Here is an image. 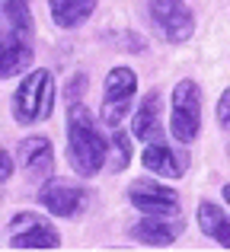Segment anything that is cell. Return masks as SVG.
<instances>
[{"mask_svg":"<svg viewBox=\"0 0 230 252\" xmlns=\"http://www.w3.org/2000/svg\"><path fill=\"white\" fill-rule=\"evenodd\" d=\"M224 201H227V204H230V182H227V185H224Z\"/></svg>","mask_w":230,"mask_h":252,"instance_id":"cell-19","label":"cell"},{"mask_svg":"<svg viewBox=\"0 0 230 252\" xmlns=\"http://www.w3.org/2000/svg\"><path fill=\"white\" fill-rule=\"evenodd\" d=\"M67 160L77 176H96L109 163V144L99 134L96 122L80 102L70 105L67 112Z\"/></svg>","mask_w":230,"mask_h":252,"instance_id":"cell-2","label":"cell"},{"mask_svg":"<svg viewBox=\"0 0 230 252\" xmlns=\"http://www.w3.org/2000/svg\"><path fill=\"white\" fill-rule=\"evenodd\" d=\"M19 166L29 179H45L55 166V147L48 137H26L19 144Z\"/></svg>","mask_w":230,"mask_h":252,"instance_id":"cell-12","label":"cell"},{"mask_svg":"<svg viewBox=\"0 0 230 252\" xmlns=\"http://www.w3.org/2000/svg\"><path fill=\"white\" fill-rule=\"evenodd\" d=\"M141 163L154 172V176H163V179H182L186 176V166H189L186 157H179L166 141H160V137L147 141V147L141 150Z\"/></svg>","mask_w":230,"mask_h":252,"instance_id":"cell-11","label":"cell"},{"mask_svg":"<svg viewBox=\"0 0 230 252\" xmlns=\"http://www.w3.org/2000/svg\"><path fill=\"white\" fill-rule=\"evenodd\" d=\"M218 125L224 131H230V86L224 90V96L218 99Z\"/></svg>","mask_w":230,"mask_h":252,"instance_id":"cell-17","label":"cell"},{"mask_svg":"<svg viewBox=\"0 0 230 252\" xmlns=\"http://www.w3.org/2000/svg\"><path fill=\"white\" fill-rule=\"evenodd\" d=\"M10 176H13V157L0 147V182H3V179H10Z\"/></svg>","mask_w":230,"mask_h":252,"instance_id":"cell-18","label":"cell"},{"mask_svg":"<svg viewBox=\"0 0 230 252\" xmlns=\"http://www.w3.org/2000/svg\"><path fill=\"white\" fill-rule=\"evenodd\" d=\"M198 227L208 240H214L218 246L230 249V217L218 208L214 201H201L198 204Z\"/></svg>","mask_w":230,"mask_h":252,"instance_id":"cell-15","label":"cell"},{"mask_svg":"<svg viewBox=\"0 0 230 252\" xmlns=\"http://www.w3.org/2000/svg\"><path fill=\"white\" fill-rule=\"evenodd\" d=\"M137 93V74L131 67H112L102 83V105H99V122L106 128H118L125 115L131 112Z\"/></svg>","mask_w":230,"mask_h":252,"instance_id":"cell-6","label":"cell"},{"mask_svg":"<svg viewBox=\"0 0 230 252\" xmlns=\"http://www.w3.org/2000/svg\"><path fill=\"white\" fill-rule=\"evenodd\" d=\"M169 131L179 144H192L201 131V90L195 80H179L169 93Z\"/></svg>","mask_w":230,"mask_h":252,"instance_id":"cell-4","label":"cell"},{"mask_svg":"<svg viewBox=\"0 0 230 252\" xmlns=\"http://www.w3.org/2000/svg\"><path fill=\"white\" fill-rule=\"evenodd\" d=\"M10 246L13 249H58V230L35 211H16L10 220Z\"/></svg>","mask_w":230,"mask_h":252,"instance_id":"cell-7","label":"cell"},{"mask_svg":"<svg viewBox=\"0 0 230 252\" xmlns=\"http://www.w3.org/2000/svg\"><path fill=\"white\" fill-rule=\"evenodd\" d=\"M35 61V19L26 0L0 3V80L29 70Z\"/></svg>","mask_w":230,"mask_h":252,"instance_id":"cell-1","label":"cell"},{"mask_svg":"<svg viewBox=\"0 0 230 252\" xmlns=\"http://www.w3.org/2000/svg\"><path fill=\"white\" fill-rule=\"evenodd\" d=\"M96 3L99 0H48V10L58 29H77L93 16Z\"/></svg>","mask_w":230,"mask_h":252,"instance_id":"cell-14","label":"cell"},{"mask_svg":"<svg viewBox=\"0 0 230 252\" xmlns=\"http://www.w3.org/2000/svg\"><path fill=\"white\" fill-rule=\"evenodd\" d=\"M128 201L141 214H179V195L173 189H166V185L144 182V179L131 182Z\"/></svg>","mask_w":230,"mask_h":252,"instance_id":"cell-10","label":"cell"},{"mask_svg":"<svg viewBox=\"0 0 230 252\" xmlns=\"http://www.w3.org/2000/svg\"><path fill=\"white\" fill-rule=\"evenodd\" d=\"M112 150H115L112 166H115V172H122L125 166H128V160H131V147H128V134L118 131V128H115V134H112Z\"/></svg>","mask_w":230,"mask_h":252,"instance_id":"cell-16","label":"cell"},{"mask_svg":"<svg viewBox=\"0 0 230 252\" xmlns=\"http://www.w3.org/2000/svg\"><path fill=\"white\" fill-rule=\"evenodd\" d=\"M38 204L55 217H77L87 208V189L64 179H48L38 189Z\"/></svg>","mask_w":230,"mask_h":252,"instance_id":"cell-8","label":"cell"},{"mask_svg":"<svg viewBox=\"0 0 230 252\" xmlns=\"http://www.w3.org/2000/svg\"><path fill=\"white\" fill-rule=\"evenodd\" d=\"M10 109H13V122L23 125V128L45 122L55 109V77H51V70L45 67L29 70L13 93Z\"/></svg>","mask_w":230,"mask_h":252,"instance_id":"cell-3","label":"cell"},{"mask_svg":"<svg viewBox=\"0 0 230 252\" xmlns=\"http://www.w3.org/2000/svg\"><path fill=\"white\" fill-rule=\"evenodd\" d=\"M186 223L179 214H144L137 223H131L128 236L144 246H173L182 236Z\"/></svg>","mask_w":230,"mask_h":252,"instance_id":"cell-9","label":"cell"},{"mask_svg":"<svg viewBox=\"0 0 230 252\" xmlns=\"http://www.w3.org/2000/svg\"><path fill=\"white\" fill-rule=\"evenodd\" d=\"M131 131H134L137 141H154V137L163 134V125H160V93H147V96L141 99V105H137L134 112V125H131Z\"/></svg>","mask_w":230,"mask_h":252,"instance_id":"cell-13","label":"cell"},{"mask_svg":"<svg viewBox=\"0 0 230 252\" xmlns=\"http://www.w3.org/2000/svg\"><path fill=\"white\" fill-rule=\"evenodd\" d=\"M144 10H147L150 26H154V32L163 42L179 45L192 38L195 16L186 0H144Z\"/></svg>","mask_w":230,"mask_h":252,"instance_id":"cell-5","label":"cell"}]
</instances>
